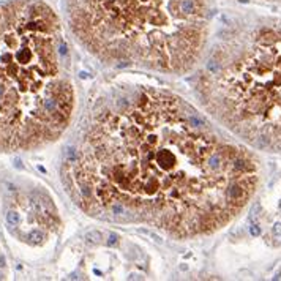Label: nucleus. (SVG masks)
Returning <instances> with one entry per match:
<instances>
[{
    "label": "nucleus",
    "mask_w": 281,
    "mask_h": 281,
    "mask_svg": "<svg viewBox=\"0 0 281 281\" xmlns=\"http://www.w3.org/2000/svg\"><path fill=\"white\" fill-rule=\"evenodd\" d=\"M62 179L74 204L97 220L197 238L245 210L261 169L250 147L183 97L136 85L93 111Z\"/></svg>",
    "instance_id": "f257e3e1"
},
{
    "label": "nucleus",
    "mask_w": 281,
    "mask_h": 281,
    "mask_svg": "<svg viewBox=\"0 0 281 281\" xmlns=\"http://www.w3.org/2000/svg\"><path fill=\"white\" fill-rule=\"evenodd\" d=\"M68 46L41 0L0 3V152L57 141L74 114Z\"/></svg>",
    "instance_id": "f03ea898"
},
{
    "label": "nucleus",
    "mask_w": 281,
    "mask_h": 281,
    "mask_svg": "<svg viewBox=\"0 0 281 281\" xmlns=\"http://www.w3.org/2000/svg\"><path fill=\"white\" fill-rule=\"evenodd\" d=\"M66 22L104 65L186 74L210 30L209 0H63Z\"/></svg>",
    "instance_id": "7ed1b4c3"
},
{
    "label": "nucleus",
    "mask_w": 281,
    "mask_h": 281,
    "mask_svg": "<svg viewBox=\"0 0 281 281\" xmlns=\"http://www.w3.org/2000/svg\"><path fill=\"white\" fill-rule=\"evenodd\" d=\"M196 95L237 141L281 155V30H251L215 48L197 71Z\"/></svg>",
    "instance_id": "20e7f679"
},
{
    "label": "nucleus",
    "mask_w": 281,
    "mask_h": 281,
    "mask_svg": "<svg viewBox=\"0 0 281 281\" xmlns=\"http://www.w3.org/2000/svg\"><path fill=\"white\" fill-rule=\"evenodd\" d=\"M6 220H8V223L14 224V223H18V215H16V213H13V212H10L8 217H6Z\"/></svg>",
    "instance_id": "39448f33"
},
{
    "label": "nucleus",
    "mask_w": 281,
    "mask_h": 281,
    "mask_svg": "<svg viewBox=\"0 0 281 281\" xmlns=\"http://www.w3.org/2000/svg\"><path fill=\"white\" fill-rule=\"evenodd\" d=\"M250 2H262V3H276V5H281V0H250Z\"/></svg>",
    "instance_id": "423d86ee"
}]
</instances>
